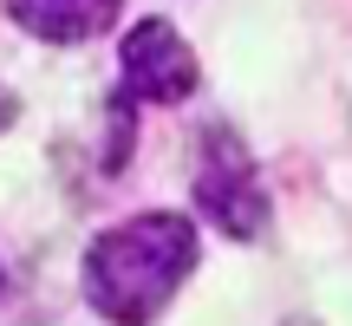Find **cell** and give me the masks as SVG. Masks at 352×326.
<instances>
[{
  "instance_id": "obj_1",
  "label": "cell",
  "mask_w": 352,
  "mask_h": 326,
  "mask_svg": "<svg viewBox=\"0 0 352 326\" xmlns=\"http://www.w3.org/2000/svg\"><path fill=\"white\" fill-rule=\"evenodd\" d=\"M196 268V228L183 215H131L85 248V301L111 326H151Z\"/></svg>"
},
{
  "instance_id": "obj_2",
  "label": "cell",
  "mask_w": 352,
  "mask_h": 326,
  "mask_svg": "<svg viewBox=\"0 0 352 326\" xmlns=\"http://www.w3.org/2000/svg\"><path fill=\"white\" fill-rule=\"evenodd\" d=\"M196 202L222 235L248 241L267 228V196H261V176H254V157L241 151L228 131H209L202 138V163H196Z\"/></svg>"
},
{
  "instance_id": "obj_3",
  "label": "cell",
  "mask_w": 352,
  "mask_h": 326,
  "mask_svg": "<svg viewBox=\"0 0 352 326\" xmlns=\"http://www.w3.org/2000/svg\"><path fill=\"white\" fill-rule=\"evenodd\" d=\"M124 91L138 105H176L196 91V52L170 20H144L124 33Z\"/></svg>"
},
{
  "instance_id": "obj_4",
  "label": "cell",
  "mask_w": 352,
  "mask_h": 326,
  "mask_svg": "<svg viewBox=\"0 0 352 326\" xmlns=\"http://www.w3.org/2000/svg\"><path fill=\"white\" fill-rule=\"evenodd\" d=\"M124 0H7V13L26 26L33 39H52V46H72V39H91L118 20Z\"/></svg>"
},
{
  "instance_id": "obj_5",
  "label": "cell",
  "mask_w": 352,
  "mask_h": 326,
  "mask_svg": "<svg viewBox=\"0 0 352 326\" xmlns=\"http://www.w3.org/2000/svg\"><path fill=\"white\" fill-rule=\"evenodd\" d=\"M13 111H20V98H13V91H7V85H0V131H7V124H13Z\"/></svg>"
}]
</instances>
